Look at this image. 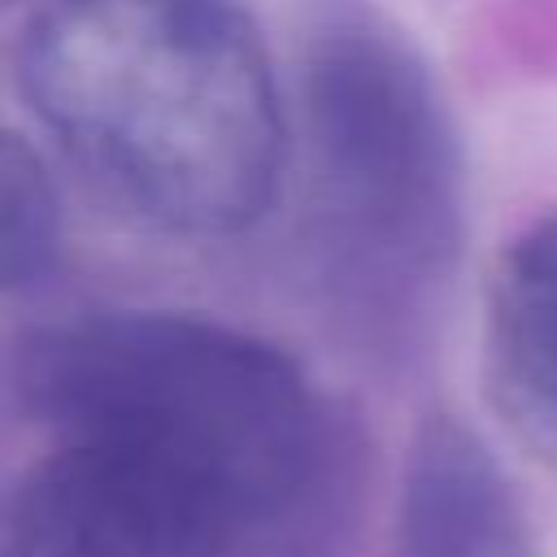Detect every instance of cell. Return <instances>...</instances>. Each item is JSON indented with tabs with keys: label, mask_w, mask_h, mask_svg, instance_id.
<instances>
[{
	"label": "cell",
	"mask_w": 557,
	"mask_h": 557,
	"mask_svg": "<svg viewBox=\"0 0 557 557\" xmlns=\"http://www.w3.org/2000/svg\"><path fill=\"white\" fill-rule=\"evenodd\" d=\"M22 87L44 126L148 222H252L278 183L283 109L235 0H52Z\"/></svg>",
	"instance_id": "cell-1"
},
{
	"label": "cell",
	"mask_w": 557,
	"mask_h": 557,
	"mask_svg": "<svg viewBox=\"0 0 557 557\" xmlns=\"http://www.w3.org/2000/svg\"><path fill=\"white\" fill-rule=\"evenodd\" d=\"M22 392L57 431L213 500L248 535L318 470L305 374L270 344L187 313H87L22 348Z\"/></svg>",
	"instance_id": "cell-2"
},
{
	"label": "cell",
	"mask_w": 557,
	"mask_h": 557,
	"mask_svg": "<svg viewBox=\"0 0 557 557\" xmlns=\"http://www.w3.org/2000/svg\"><path fill=\"white\" fill-rule=\"evenodd\" d=\"M313 209L370 278H431L457 244L461 165L444 104L405 44L348 22L305 70Z\"/></svg>",
	"instance_id": "cell-3"
},
{
	"label": "cell",
	"mask_w": 557,
	"mask_h": 557,
	"mask_svg": "<svg viewBox=\"0 0 557 557\" xmlns=\"http://www.w3.org/2000/svg\"><path fill=\"white\" fill-rule=\"evenodd\" d=\"M213 500L131 457L57 444L0 505V557H239Z\"/></svg>",
	"instance_id": "cell-4"
},
{
	"label": "cell",
	"mask_w": 557,
	"mask_h": 557,
	"mask_svg": "<svg viewBox=\"0 0 557 557\" xmlns=\"http://www.w3.org/2000/svg\"><path fill=\"white\" fill-rule=\"evenodd\" d=\"M487 392L513 440L557 470V213L531 222L496 265Z\"/></svg>",
	"instance_id": "cell-5"
},
{
	"label": "cell",
	"mask_w": 557,
	"mask_h": 557,
	"mask_svg": "<svg viewBox=\"0 0 557 557\" xmlns=\"http://www.w3.org/2000/svg\"><path fill=\"white\" fill-rule=\"evenodd\" d=\"M405 557H531L492 457L453 422H435L418 440L405 492Z\"/></svg>",
	"instance_id": "cell-6"
},
{
	"label": "cell",
	"mask_w": 557,
	"mask_h": 557,
	"mask_svg": "<svg viewBox=\"0 0 557 557\" xmlns=\"http://www.w3.org/2000/svg\"><path fill=\"white\" fill-rule=\"evenodd\" d=\"M57 191L35 152L0 126V287L30 283L57 252Z\"/></svg>",
	"instance_id": "cell-7"
}]
</instances>
